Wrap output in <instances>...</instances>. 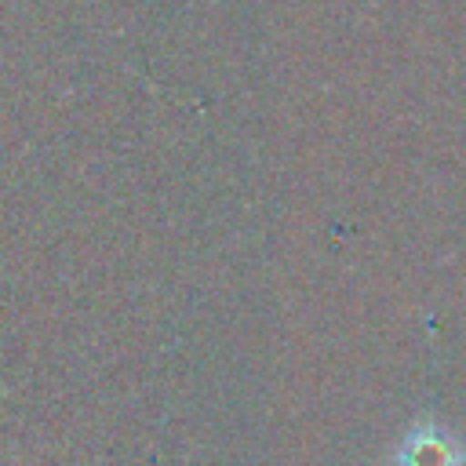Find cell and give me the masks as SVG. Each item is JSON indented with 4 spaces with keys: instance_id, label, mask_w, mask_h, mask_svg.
I'll list each match as a JSON object with an SVG mask.
<instances>
[{
    "instance_id": "1",
    "label": "cell",
    "mask_w": 466,
    "mask_h": 466,
    "mask_svg": "<svg viewBox=\"0 0 466 466\" xmlns=\"http://www.w3.org/2000/svg\"><path fill=\"white\" fill-rule=\"evenodd\" d=\"M393 466H466V441L459 430L419 419L400 437L393 451Z\"/></svg>"
}]
</instances>
